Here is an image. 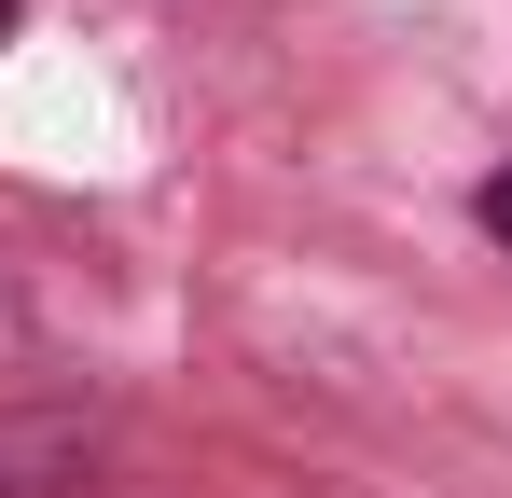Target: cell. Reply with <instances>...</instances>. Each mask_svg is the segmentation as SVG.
I'll return each instance as SVG.
<instances>
[{"instance_id":"obj_2","label":"cell","mask_w":512,"mask_h":498,"mask_svg":"<svg viewBox=\"0 0 512 498\" xmlns=\"http://www.w3.org/2000/svg\"><path fill=\"white\" fill-rule=\"evenodd\" d=\"M0 28H14V0H0Z\"/></svg>"},{"instance_id":"obj_1","label":"cell","mask_w":512,"mask_h":498,"mask_svg":"<svg viewBox=\"0 0 512 498\" xmlns=\"http://www.w3.org/2000/svg\"><path fill=\"white\" fill-rule=\"evenodd\" d=\"M485 236H499V249H512V153H499V166H485Z\"/></svg>"}]
</instances>
